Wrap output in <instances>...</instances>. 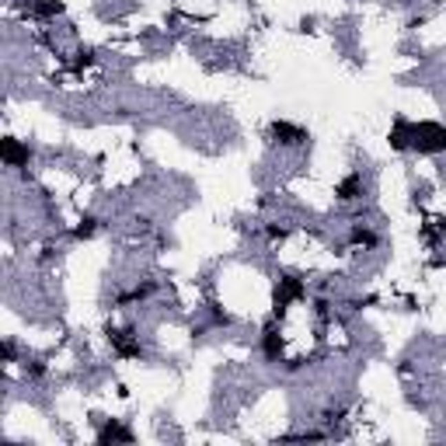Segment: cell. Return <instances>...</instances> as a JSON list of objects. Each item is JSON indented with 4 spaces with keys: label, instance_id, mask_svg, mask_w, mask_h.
<instances>
[{
    "label": "cell",
    "instance_id": "cell-9",
    "mask_svg": "<svg viewBox=\"0 0 446 446\" xmlns=\"http://www.w3.org/2000/svg\"><path fill=\"white\" fill-rule=\"evenodd\" d=\"M352 241L363 244V248H373V244H376V234H373L370 227H356V231H352Z\"/></svg>",
    "mask_w": 446,
    "mask_h": 446
},
{
    "label": "cell",
    "instance_id": "cell-1",
    "mask_svg": "<svg viewBox=\"0 0 446 446\" xmlns=\"http://www.w3.org/2000/svg\"><path fill=\"white\" fill-rule=\"evenodd\" d=\"M412 147L422 153H439L446 150V129L436 123H412Z\"/></svg>",
    "mask_w": 446,
    "mask_h": 446
},
{
    "label": "cell",
    "instance_id": "cell-6",
    "mask_svg": "<svg viewBox=\"0 0 446 446\" xmlns=\"http://www.w3.org/2000/svg\"><path fill=\"white\" fill-rule=\"evenodd\" d=\"M390 147H398V150H408L412 147V123L408 119H398L394 129H390Z\"/></svg>",
    "mask_w": 446,
    "mask_h": 446
},
{
    "label": "cell",
    "instance_id": "cell-10",
    "mask_svg": "<svg viewBox=\"0 0 446 446\" xmlns=\"http://www.w3.org/2000/svg\"><path fill=\"white\" fill-rule=\"evenodd\" d=\"M35 11H39L42 18H52V14H60V11H63V4H56V0H39Z\"/></svg>",
    "mask_w": 446,
    "mask_h": 446
},
{
    "label": "cell",
    "instance_id": "cell-4",
    "mask_svg": "<svg viewBox=\"0 0 446 446\" xmlns=\"http://www.w3.org/2000/svg\"><path fill=\"white\" fill-rule=\"evenodd\" d=\"M0 153H4V164H8V167H21V164H28V147L18 143V140H4Z\"/></svg>",
    "mask_w": 446,
    "mask_h": 446
},
{
    "label": "cell",
    "instance_id": "cell-7",
    "mask_svg": "<svg viewBox=\"0 0 446 446\" xmlns=\"http://www.w3.org/2000/svg\"><path fill=\"white\" fill-rule=\"evenodd\" d=\"M262 349H265L268 359H279V356H283V339H279L275 328H265V334H262Z\"/></svg>",
    "mask_w": 446,
    "mask_h": 446
},
{
    "label": "cell",
    "instance_id": "cell-11",
    "mask_svg": "<svg viewBox=\"0 0 446 446\" xmlns=\"http://www.w3.org/2000/svg\"><path fill=\"white\" fill-rule=\"evenodd\" d=\"M74 234H77V237H91V234H94V220H91V216H87V220H81V227H77Z\"/></svg>",
    "mask_w": 446,
    "mask_h": 446
},
{
    "label": "cell",
    "instance_id": "cell-8",
    "mask_svg": "<svg viewBox=\"0 0 446 446\" xmlns=\"http://www.w3.org/2000/svg\"><path fill=\"white\" fill-rule=\"evenodd\" d=\"M98 439H101V443H108V439H133V432L123 429V425H116V422H108V425L98 432Z\"/></svg>",
    "mask_w": 446,
    "mask_h": 446
},
{
    "label": "cell",
    "instance_id": "cell-5",
    "mask_svg": "<svg viewBox=\"0 0 446 446\" xmlns=\"http://www.w3.org/2000/svg\"><path fill=\"white\" fill-rule=\"evenodd\" d=\"M334 195H339L342 202H352V199H359V195H363V178H359V175H349L346 182H339V189H334Z\"/></svg>",
    "mask_w": 446,
    "mask_h": 446
},
{
    "label": "cell",
    "instance_id": "cell-3",
    "mask_svg": "<svg viewBox=\"0 0 446 446\" xmlns=\"http://www.w3.org/2000/svg\"><path fill=\"white\" fill-rule=\"evenodd\" d=\"M268 136H272V143H279V147H300V143H307V133H304L300 126H293V123H272Z\"/></svg>",
    "mask_w": 446,
    "mask_h": 446
},
{
    "label": "cell",
    "instance_id": "cell-2",
    "mask_svg": "<svg viewBox=\"0 0 446 446\" xmlns=\"http://www.w3.org/2000/svg\"><path fill=\"white\" fill-rule=\"evenodd\" d=\"M304 297H307L304 279L300 275H283V279H279V286H275V314H286L290 304H297Z\"/></svg>",
    "mask_w": 446,
    "mask_h": 446
}]
</instances>
